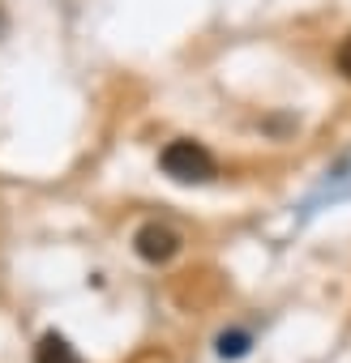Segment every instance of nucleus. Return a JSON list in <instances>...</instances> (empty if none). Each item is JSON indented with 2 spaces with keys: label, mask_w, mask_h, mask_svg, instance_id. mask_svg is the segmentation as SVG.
I'll return each mask as SVG.
<instances>
[{
  "label": "nucleus",
  "mask_w": 351,
  "mask_h": 363,
  "mask_svg": "<svg viewBox=\"0 0 351 363\" xmlns=\"http://www.w3.org/2000/svg\"><path fill=\"white\" fill-rule=\"evenodd\" d=\"M0 30H5V13H0Z\"/></svg>",
  "instance_id": "423d86ee"
},
{
  "label": "nucleus",
  "mask_w": 351,
  "mask_h": 363,
  "mask_svg": "<svg viewBox=\"0 0 351 363\" xmlns=\"http://www.w3.org/2000/svg\"><path fill=\"white\" fill-rule=\"evenodd\" d=\"M35 363H82V359H77V350L60 333H43V342L35 350Z\"/></svg>",
  "instance_id": "7ed1b4c3"
},
{
  "label": "nucleus",
  "mask_w": 351,
  "mask_h": 363,
  "mask_svg": "<svg viewBox=\"0 0 351 363\" xmlns=\"http://www.w3.org/2000/svg\"><path fill=\"white\" fill-rule=\"evenodd\" d=\"M158 162H163V171H167L171 179H180V184H206V179L215 175L210 150H206L202 141H193V137L167 141L163 154H158Z\"/></svg>",
  "instance_id": "f257e3e1"
},
{
  "label": "nucleus",
  "mask_w": 351,
  "mask_h": 363,
  "mask_svg": "<svg viewBox=\"0 0 351 363\" xmlns=\"http://www.w3.org/2000/svg\"><path fill=\"white\" fill-rule=\"evenodd\" d=\"M334 65H338V73H342V77H351V35L338 43V52H334Z\"/></svg>",
  "instance_id": "39448f33"
},
{
  "label": "nucleus",
  "mask_w": 351,
  "mask_h": 363,
  "mask_svg": "<svg viewBox=\"0 0 351 363\" xmlns=\"http://www.w3.org/2000/svg\"><path fill=\"white\" fill-rule=\"evenodd\" d=\"M180 231H171L167 223H146V227H137V235H133V248H137V257L141 261H150V265H163V261H171L176 252H180Z\"/></svg>",
  "instance_id": "f03ea898"
},
{
  "label": "nucleus",
  "mask_w": 351,
  "mask_h": 363,
  "mask_svg": "<svg viewBox=\"0 0 351 363\" xmlns=\"http://www.w3.org/2000/svg\"><path fill=\"white\" fill-rule=\"evenodd\" d=\"M219 350H223V354H244V350H249V337H244V333H223V337H219Z\"/></svg>",
  "instance_id": "20e7f679"
}]
</instances>
